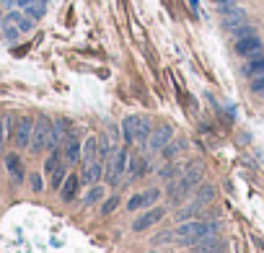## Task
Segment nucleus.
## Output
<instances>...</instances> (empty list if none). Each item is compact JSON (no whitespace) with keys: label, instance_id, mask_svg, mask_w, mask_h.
<instances>
[{"label":"nucleus","instance_id":"34","mask_svg":"<svg viewBox=\"0 0 264 253\" xmlns=\"http://www.w3.org/2000/svg\"><path fill=\"white\" fill-rule=\"evenodd\" d=\"M251 91H254V93H259V96L264 93V75H259V78H254V80H251Z\"/></svg>","mask_w":264,"mask_h":253},{"label":"nucleus","instance_id":"40","mask_svg":"<svg viewBox=\"0 0 264 253\" xmlns=\"http://www.w3.org/2000/svg\"><path fill=\"white\" fill-rule=\"evenodd\" d=\"M39 3H44V6H47V3H50V0H39Z\"/></svg>","mask_w":264,"mask_h":253},{"label":"nucleus","instance_id":"39","mask_svg":"<svg viewBox=\"0 0 264 253\" xmlns=\"http://www.w3.org/2000/svg\"><path fill=\"white\" fill-rule=\"evenodd\" d=\"M3 6H6V8H13V6H16V0H3Z\"/></svg>","mask_w":264,"mask_h":253},{"label":"nucleus","instance_id":"30","mask_svg":"<svg viewBox=\"0 0 264 253\" xmlns=\"http://www.w3.org/2000/svg\"><path fill=\"white\" fill-rule=\"evenodd\" d=\"M8 130H11V116H0V145L6 142V137H8Z\"/></svg>","mask_w":264,"mask_h":253},{"label":"nucleus","instance_id":"6","mask_svg":"<svg viewBox=\"0 0 264 253\" xmlns=\"http://www.w3.org/2000/svg\"><path fill=\"white\" fill-rule=\"evenodd\" d=\"M163 215H166V209H163V207L148 209V212H145L142 217H137V220L132 222V230H135V233H142V230H148V227H153L156 222H161V220H163Z\"/></svg>","mask_w":264,"mask_h":253},{"label":"nucleus","instance_id":"29","mask_svg":"<svg viewBox=\"0 0 264 253\" xmlns=\"http://www.w3.org/2000/svg\"><path fill=\"white\" fill-rule=\"evenodd\" d=\"M3 36H6L8 41H16V39L21 36V29H18L16 23H3Z\"/></svg>","mask_w":264,"mask_h":253},{"label":"nucleus","instance_id":"15","mask_svg":"<svg viewBox=\"0 0 264 253\" xmlns=\"http://www.w3.org/2000/svg\"><path fill=\"white\" fill-rule=\"evenodd\" d=\"M150 132H153V124L148 116H135V142H148Z\"/></svg>","mask_w":264,"mask_h":253},{"label":"nucleus","instance_id":"8","mask_svg":"<svg viewBox=\"0 0 264 253\" xmlns=\"http://www.w3.org/2000/svg\"><path fill=\"white\" fill-rule=\"evenodd\" d=\"M104 179V160L101 158H96L93 163H88V165H83V184H88V186H96L99 181Z\"/></svg>","mask_w":264,"mask_h":253},{"label":"nucleus","instance_id":"33","mask_svg":"<svg viewBox=\"0 0 264 253\" xmlns=\"http://www.w3.org/2000/svg\"><path fill=\"white\" fill-rule=\"evenodd\" d=\"M212 6L223 13V11H228V8H233V6H238L236 0H212Z\"/></svg>","mask_w":264,"mask_h":253},{"label":"nucleus","instance_id":"31","mask_svg":"<svg viewBox=\"0 0 264 253\" xmlns=\"http://www.w3.org/2000/svg\"><path fill=\"white\" fill-rule=\"evenodd\" d=\"M140 207H145V194H135V196L127 201V209H130V212H135V209H140Z\"/></svg>","mask_w":264,"mask_h":253},{"label":"nucleus","instance_id":"23","mask_svg":"<svg viewBox=\"0 0 264 253\" xmlns=\"http://www.w3.org/2000/svg\"><path fill=\"white\" fill-rule=\"evenodd\" d=\"M122 135H125V142H135V116H127L122 121Z\"/></svg>","mask_w":264,"mask_h":253},{"label":"nucleus","instance_id":"12","mask_svg":"<svg viewBox=\"0 0 264 253\" xmlns=\"http://www.w3.org/2000/svg\"><path fill=\"white\" fill-rule=\"evenodd\" d=\"M81 155H83V147H81L78 137L67 135V137H65V163H78Z\"/></svg>","mask_w":264,"mask_h":253},{"label":"nucleus","instance_id":"3","mask_svg":"<svg viewBox=\"0 0 264 253\" xmlns=\"http://www.w3.org/2000/svg\"><path fill=\"white\" fill-rule=\"evenodd\" d=\"M31 132H34V119L23 116V119L16 121V127H13V142H16L18 150H26V147H29V142H31Z\"/></svg>","mask_w":264,"mask_h":253},{"label":"nucleus","instance_id":"38","mask_svg":"<svg viewBox=\"0 0 264 253\" xmlns=\"http://www.w3.org/2000/svg\"><path fill=\"white\" fill-rule=\"evenodd\" d=\"M189 6H192L195 13H200V0H189Z\"/></svg>","mask_w":264,"mask_h":253},{"label":"nucleus","instance_id":"7","mask_svg":"<svg viewBox=\"0 0 264 253\" xmlns=\"http://www.w3.org/2000/svg\"><path fill=\"white\" fill-rule=\"evenodd\" d=\"M189 191H192V186H189V181H186L184 176H176L174 181H169V189H166L169 199L176 201V204H179L184 196H189Z\"/></svg>","mask_w":264,"mask_h":253},{"label":"nucleus","instance_id":"35","mask_svg":"<svg viewBox=\"0 0 264 253\" xmlns=\"http://www.w3.org/2000/svg\"><path fill=\"white\" fill-rule=\"evenodd\" d=\"M29 181H31V189H34V191H42V189H44V184H42V176H39V173H34Z\"/></svg>","mask_w":264,"mask_h":253},{"label":"nucleus","instance_id":"24","mask_svg":"<svg viewBox=\"0 0 264 253\" xmlns=\"http://www.w3.org/2000/svg\"><path fill=\"white\" fill-rule=\"evenodd\" d=\"M44 11H47V6H44V3H39V0H36V3H31V6H29L23 13H26L29 18H34V21H39V18L44 16Z\"/></svg>","mask_w":264,"mask_h":253},{"label":"nucleus","instance_id":"42","mask_svg":"<svg viewBox=\"0 0 264 253\" xmlns=\"http://www.w3.org/2000/svg\"><path fill=\"white\" fill-rule=\"evenodd\" d=\"M215 253H223V250H215Z\"/></svg>","mask_w":264,"mask_h":253},{"label":"nucleus","instance_id":"20","mask_svg":"<svg viewBox=\"0 0 264 253\" xmlns=\"http://www.w3.org/2000/svg\"><path fill=\"white\" fill-rule=\"evenodd\" d=\"M181 173H184V168H181L179 163L169 160V165H163V168H161V173H158V176H161V181H174V179H176V176H181Z\"/></svg>","mask_w":264,"mask_h":253},{"label":"nucleus","instance_id":"13","mask_svg":"<svg viewBox=\"0 0 264 253\" xmlns=\"http://www.w3.org/2000/svg\"><path fill=\"white\" fill-rule=\"evenodd\" d=\"M223 250V240L218 235H205L197 245H192V253H215Z\"/></svg>","mask_w":264,"mask_h":253},{"label":"nucleus","instance_id":"9","mask_svg":"<svg viewBox=\"0 0 264 253\" xmlns=\"http://www.w3.org/2000/svg\"><path fill=\"white\" fill-rule=\"evenodd\" d=\"M236 52L241 57H251L256 52H261V39L259 36H246V39H238L236 41Z\"/></svg>","mask_w":264,"mask_h":253},{"label":"nucleus","instance_id":"27","mask_svg":"<svg viewBox=\"0 0 264 253\" xmlns=\"http://www.w3.org/2000/svg\"><path fill=\"white\" fill-rule=\"evenodd\" d=\"M104 199V189L96 184V186H91L88 189V194H86V204H96V201H101Z\"/></svg>","mask_w":264,"mask_h":253},{"label":"nucleus","instance_id":"26","mask_svg":"<svg viewBox=\"0 0 264 253\" xmlns=\"http://www.w3.org/2000/svg\"><path fill=\"white\" fill-rule=\"evenodd\" d=\"M145 168H148V160L145 158H135L132 160V171H130V179H137L145 173Z\"/></svg>","mask_w":264,"mask_h":253},{"label":"nucleus","instance_id":"10","mask_svg":"<svg viewBox=\"0 0 264 253\" xmlns=\"http://www.w3.org/2000/svg\"><path fill=\"white\" fill-rule=\"evenodd\" d=\"M202 173H205V165H202L200 160H192L189 165L184 168V173H181V176H184L186 181H189V186H192V189H197V186L202 184Z\"/></svg>","mask_w":264,"mask_h":253},{"label":"nucleus","instance_id":"1","mask_svg":"<svg viewBox=\"0 0 264 253\" xmlns=\"http://www.w3.org/2000/svg\"><path fill=\"white\" fill-rule=\"evenodd\" d=\"M52 150V124L50 119L39 116L34 121V132H31V142H29V150L36 155V153H42V150Z\"/></svg>","mask_w":264,"mask_h":253},{"label":"nucleus","instance_id":"43","mask_svg":"<svg viewBox=\"0 0 264 253\" xmlns=\"http://www.w3.org/2000/svg\"><path fill=\"white\" fill-rule=\"evenodd\" d=\"M261 96H264V93H261Z\"/></svg>","mask_w":264,"mask_h":253},{"label":"nucleus","instance_id":"21","mask_svg":"<svg viewBox=\"0 0 264 253\" xmlns=\"http://www.w3.org/2000/svg\"><path fill=\"white\" fill-rule=\"evenodd\" d=\"M197 201H200V204L215 201V186H212V184H200V186H197Z\"/></svg>","mask_w":264,"mask_h":253},{"label":"nucleus","instance_id":"41","mask_svg":"<svg viewBox=\"0 0 264 253\" xmlns=\"http://www.w3.org/2000/svg\"><path fill=\"white\" fill-rule=\"evenodd\" d=\"M0 23H3V13H0Z\"/></svg>","mask_w":264,"mask_h":253},{"label":"nucleus","instance_id":"5","mask_svg":"<svg viewBox=\"0 0 264 253\" xmlns=\"http://www.w3.org/2000/svg\"><path fill=\"white\" fill-rule=\"evenodd\" d=\"M220 23H223L225 31H233V29H238L241 23H246V11H244L241 6H233V8H228V11H223V13H220Z\"/></svg>","mask_w":264,"mask_h":253},{"label":"nucleus","instance_id":"17","mask_svg":"<svg viewBox=\"0 0 264 253\" xmlns=\"http://www.w3.org/2000/svg\"><path fill=\"white\" fill-rule=\"evenodd\" d=\"M67 132H70V124H67L65 119H57V121L52 124V150H55L60 142H65Z\"/></svg>","mask_w":264,"mask_h":253},{"label":"nucleus","instance_id":"37","mask_svg":"<svg viewBox=\"0 0 264 253\" xmlns=\"http://www.w3.org/2000/svg\"><path fill=\"white\" fill-rule=\"evenodd\" d=\"M31 3H36V0H16V6H18L21 11H26V8H29Z\"/></svg>","mask_w":264,"mask_h":253},{"label":"nucleus","instance_id":"16","mask_svg":"<svg viewBox=\"0 0 264 253\" xmlns=\"http://www.w3.org/2000/svg\"><path fill=\"white\" fill-rule=\"evenodd\" d=\"M246 75H249V78L264 75V52H256V55L249 57V62H246Z\"/></svg>","mask_w":264,"mask_h":253},{"label":"nucleus","instance_id":"28","mask_svg":"<svg viewBox=\"0 0 264 253\" xmlns=\"http://www.w3.org/2000/svg\"><path fill=\"white\" fill-rule=\"evenodd\" d=\"M233 36H236V41H238V39H246V36H256V29H254V26L241 23L238 29H233Z\"/></svg>","mask_w":264,"mask_h":253},{"label":"nucleus","instance_id":"11","mask_svg":"<svg viewBox=\"0 0 264 253\" xmlns=\"http://www.w3.org/2000/svg\"><path fill=\"white\" fill-rule=\"evenodd\" d=\"M6 168H8V173H11L13 184H21V181L26 179V173H23V163H21V158H18L16 153L6 155Z\"/></svg>","mask_w":264,"mask_h":253},{"label":"nucleus","instance_id":"2","mask_svg":"<svg viewBox=\"0 0 264 253\" xmlns=\"http://www.w3.org/2000/svg\"><path fill=\"white\" fill-rule=\"evenodd\" d=\"M127 171V147H119L114 150L109 158H106V171H104V179L109 186L119 184V176Z\"/></svg>","mask_w":264,"mask_h":253},{"label":"nucleus","instance_id":"18","mask_svg":"<svg viewBox=\"0 0 264 253\" xmlns=\"http://www.w3.org/2000/svg\"><path fill=\"white\" fill-rule=\"evenodd\" d=\"M184 147H186V140H184V137H174V140H171V142L161 150V155H163L166 160H171V158H174V155H179Z\"/></svg>","mask_w":264,"mask_h":253},{"label":"nucleus","instance_id":"25","mask_svg":"<svg viewBox=\"0 0 264 253\" xmlns=\"http://www.w3.org/2000/svg\"><path fill=\"white\" fill-rule=\"evenodd\" d=\"M119 201H122V199H119L117 194H114V196H109V199H104V204H101V215H104V217H106V215H111V212H114V209L119 207Z\"/></svg>","mask_w":264,"mask_h":253},{"label":"nucleus","instance_id":"36","mask_svg":"<svg viewBox=\"0 0 264 253\" xmlns=\"http://www.w3.org/2000/svg\"><path fill=\"white\" fill-rule=\"evenodd\" d=\"M158 196H161V191H158V189H150V191H145V207H148V204H153Z\"/></svg>","mask_w":264,"mask_h":253},{"label":"nucleus","instance_id":"32","mask_svg":"<svg viewBox=\"0 0 264 253\" xmlns=\"http://www.w3.org/2000/svg\"><path fill=\"white\" fill-rule=\"evenodd\" d=\"M16 26L21 29V34H26V31H31V29H34V18H29V16L23 13V16L18 18V23H16Z\"/></svg>","mask_w":264,"mask_h":253},{"label":"nucleus","instance_id":"4","mask_svg":"<svg viewBox=\"0 0 264 253\" xmlns=\"http://www.w3.org/2000/svg\"><path fill=\"white\" fill-rule=\"evenodd\" d=\"M174 140V127L171 124H161V127H156L153 132H150V140H148V145H150V150H163L169 142Z\"/></svg>","mask_w":264,"mask_h":253},{"label":"nucleus","instance_id":"14","mask_svg":"<svg viewBox=\"0 0 264 253\" xmlns=\"http://www.w3.org/2000/svg\"><path fill=\"white\" fill-rule=\"evenodd\" d=\"M78 186H81V179L78 176H65L62 186H60V199L62 201H73L75 194H78Z\"/></svg>","mask_w":264,"mask_h":253},{"label":"nucleus","instance_id":"22","mask_svg":"<svg viewBox=\"0 0 264 253\" xmlns=\"http://www.w3.org/2000/svg\"><path fill=\"white\" fill-rule=\"evenodd\" d=\"M50 176H52V181H50V184H52V189L57 191V189L62 186V181H65V165H62V163H57V165L52 168V173H50Z\"/></svg>","mask_w":264,"mask_h":253},{"label":"nucleus","instance_id":"19","mask_svg":"<svg viewBox=\"0 0 264 253\" xmlns=\"http://www.w3.org/2000/svg\"><path fill=\"white\" fill-rule=\"evenodd\" d=\"M96 147H99V137H88L86 145H83V155H81L83 165H88V163L96 160Z\"/></svg>","mask_w":264,"mask_h":253}]
</instances>
